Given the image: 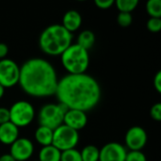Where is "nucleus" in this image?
<instances>
[{
	"label": "nucleus",
	"instance_id": "1",
	"mask_svg": "<svg viewBox=\"0 0 161 161\" xmlns=\"http://www.w3.org/2000/svg\"><path fill=\"white\" fill-rule=\"evenodd\" d=\"M56 95L60 104L69 109L88 111L101 99V87L90 75H66L58 82Z\"/></svg>",
	"mask_w": 161,
	"mask_h": 161
},
{
	"label": "nucleus",
	"instance_id": "2",
	"mask_svg": "<svg viewBox=\"0 0 161 161\" xmlns=\"http://www.w3.org/2000/svg\"><path fill=\"white\" fill-rule=\"evenodd\" d=\"M58 82L55 68L43 58H30L20 67L18 83L30 96L46 97L56 94Z\"/></svg>",
	"mask_w": 161,
	"mask_h": 161
},
{
	"label": "nucleus",
	"instance_id": "3",
	"mask_svg": "<svg viewBox=\"0 0 161 161\" xmlns=\"http://www.w3.org/2000/svg\"><path fill=\"white\" fill-rule=\"evenodd\" d=\"M73 35L62 25L55 24L42 30L39 38L42 51L49 56H60L71 44Z\"/></svg>",
	"mask_w": 161,
	"mask_h": 161
},
{
	"label": "nucleus",
	"instance_id": "4",
	"mask_svg": "<svg viewBox=\"0 0 161 161\" xmlns=\"http://www.w3.org/2000/svg\"><path fill=\"white\" fill-rule=\"evenodd\" d=\"M61 63L70 75L85 74L90 64L88 50L77 43L71 44L61 55Z\"/></svg>",
	"mask_w": 161,
	"mask_h": 161
},
{
	"label": "nucleus",
	"instance_id": "5",
	"mask_svg": "<svg viewBox=\"0 0 161 161\" xmlns=\"http://www.w3.org/2000/svg\"><path fill=\"white\" fill-rule=\"evenodd\" d=\"M68 109L69 108L67 107L60 103H49L43 105L39 110L38 114L40 125L46 126L52 130H55L57 127L63 124V117Z\"/></svg>",
	"mask_w": 161,
	"mask_h": 161
},
{
	"label": "nucleus",
	"instance_id": "6",
	"mask_svg": "<svg viewBox=\"0 0 161 161\" xmlns=\"http://www.w3.org/2000/svg\"><path fill=\"white\" fill-rule=\"evenodd\" d=\"M8 110L9 122L15 125L18 128L28 125L35 117V109L27 101H17Z\"/></svg>",
	"mask_w": 161,
	"mask_h": 161
},
{
	"label": "nucleus",
	"instance_id": "7",
	"mask_svg": "<svg viewBox=\"0 0 161 161\" xmlns=\"http://www.w3.org/2000/svg\"><path fill=\"white\" fill-rule=\"evenodd\" d=\"M79 142V134L77 131L61 125L57 127L53 132L52 145L58 149L60 152L74 149Z\"/></svg>",
	"mask_w": 161,
	"mask_h": 161
},
{
	"label": "nucleus",
	"instance_id": "8",
	"mask_svg": "<svg viewBox=\"0 0 161 161\" xmlns=\"http://www.w3.org/2000/svg\"><path fill=\"white\" fill-rule=\"evenodd\" d=\"M20 77V67L9 58L0 59V85L10 88L18 84Z\"/></svg>",
	"mask_w": 161,
	"mask_h": 161
},
{
	"label": "nucleus",
	"instance_id": "9",
	"mask_svg": "<svg viewBox=\"0 0 161 161\" xmlns=\"http://www.w3.org/2000/svg\"><path fill=\"white\" fill-rule=\"evenodd\" d=\"M126 148L119 142H108L99 150L98 161H125Z\"/></svg>",
	"mask_w": 161,
	"mask_h": 161
},
{
	"label": "nucleus",
	"instance_id": "10",
	"mask_svg": "<svg viewBox=\"0 0 161 161\" xmlns=\"http://www.w3.org/2000/svg\"><path fill=\"white\" fill-rule=\"evenodd\" d=\"M34 152L32 142L26 138H18L10 145L9 155L15 161H25L29 159Z\"/></svg>",
	"mask_w": 161,
	"mask_h": 161
},
{
	"label": "nucleus",
	"instance_id": "11",
	"mask_svg": "<svg viewBox=\"0 0 161 161\" xmlns=\"http://www.w3.org/2000/svg\"><path fill=\"white\" fill-rule=\"evenodd\" d=\"M125 140L130 151H141L147 143V133L141 126H132L127 130Z\"/></svg>",
	"mask_w": 161,
	"mask_h": 161
},
{
	"label": "nucleus",
	"instance_id": "12",
	"mask_svg": "<svg viewBox=\"0 0 161 161\" xmlns=\"http://www.w3.org/2000/svg\"><path fill=\"white\" fill-rule=\"evenodd\" d=\"M88 123V117L85 111L78 110V109H68L63 117V125H67L68 127L79 131L83 129Z\"/></svg>",
	"mask_w": 161,
	"mask_h": 161
},
{
	"label": "nucleus",
	"instance_id": "13",
	"mask_svg": "<svg viewBox=\"0 0 161 161\" xmlns=\"http://www.w3.org/2000/svg\"><path fill=\"white\" fill-rule=\"evenodd\" d=\"M19 138V128L11 122L0 125V142L11 145Z\"/></svg>",
	"mask_w": 161,
	"mask_h": 161
},
{
	"label": "nucleus",
	"instance_id": "14",
	"mask_svg": "<svg viewBox=\"0 0 161 161\" xmlns=\"http://www.w3.org/2000/svg\"><path fill=\"white\" fill-rule=\"evenodd\" d=\"M82 24V17L80 13L75 9H70L63 15L62 26L70 33L76 31Z\"/></svg>",
	"mask_w": 161,
	"mask_h": 161
},
{
	"label": "nucleus",
	"instance_id": "15",
	"mask_svg": "<svg viewBox=\"0 0 161 161\" xmlns=\"http://www.w3.org/2000/svg\"><path fill=\"white\" fill-rule=\"evenodd\" d=\"M53 132L54 130L46 126L39 125V127L35 131V140L42 147L51 145L53 141Z\"/></svg>",
	"mask_w": 161,
	"mask_h": 161
},
{
	"label": "nucleus",
	"instance_id": "16",
	"mask_svg": "<svg viewBox=\"0 0 161 161\" xmlns=\"http://www.w3.org/2000/svg\"><path fill=\"white\" fill-rule=\"evenodd\" d=\"M61 152L55 146H43L39 153V161H60Z\"/></svg>",
	"mask_w": 161,
	"mask_h": 161
},
{
	"label": "nucleus",
	"instance_id": "17",
	"mask_svg": "<svg viewBox=\"0 0 161 161\" xmlns=\"http://www.w3.org/2000/svg\"><path fill=\"white\" fill-rule=\"evenodd\" d=\"M95 42V35L92 30H83L79 33L77 38V44L82 48L89 50Z\"/></svg>",
	"mask_w": 161,
	"mask_h": 161
},
{
	"label": "nucleus",
	"instance_id": "18",
	"mask_svg": "<svg viewBox=\"0 0 161 161\" xmlns=\"http://www.w3.org/2000/svg\"><path fill=\"white\" fill-rule=\"evenodd\" d=\"M82 161L99 160V149L94 145H87L80 152Z\"/></svg>",
	"mask_w": 161,
	"mask_h": 161
},
{
	"label": "nucleus",
	"instance_id": "19",
	"mask_svg": "<svg viewBox=\"0 0 161 161\" xmlns=\"http://www.w3.org/2000/svg\"><path fill=\"white\" fill-rule=\"evenodd\" d=\"M114 4H116L120 12L131 13V11H133L137 8L139 1L138 0H117Z\"/></svg>",
	"mask_w": 161,
	"mask_h": 161
},
{
	"label": "nucleus",
	"instance_id": "20",
	"mask_svg": "<svg viewBox=\"0 0 161 161\" xmlns=\"http://www.w3.org/2000/svg\"><path fill=\"white\" fill-rule=\"evenodd\" d=\"M146 9L151 17L161 18L160 0H149L146 4Z\"/></svg>",
	"mask_w": 161,
	"mask_h": 161
},
{
	"label": "nucleus",
	"instance_id": "21",
	"mask_svg": "<svg viewBox=\"0 0 161 161\" xmlns=\"http://www.w3.org/2000/svg\"><path fill=\"white\" fill-rule=\"evenodd\" d=\"M60 161H82L80 152L75 148L63 151L60 155Z\"/></svg>",
	"mask_w": 161,
	"mask_h": 161
},
{
	"label": "nucleus",
	"instance_id": "22",
	"mask_svg": "<svg viewBox=\"0 0 161 161\" xmlns=\"http://www.w3.org/2000/svg\"><path fill=\"white\" fill-rule=\"evenodd\" d=\"M132 21H133V17L131 13L128 12H119L117 16V22L123 27L129 26L132 24Z\"/></svg>",
	"mask_w": 161,
	"mask_h": 161
},
{
	"label": "nucleus",
	"instance_id": "23",
	"mask_svg": "<svg viewBox=\"0 0 161 161\" xmlns=\"http://www.w3.org/2000/svg\"><path fill=\"white\" fill-rule=\"evenodd\" d=\"M125 161H147V159L142 151H130L126 154Z\"/></svg>",
	"mask_w": 161,
	"mask_h": 161
},
{
	"label": "nucleus",
	"instance_id": "24",
	"mask_svg": "<svg viewBox=\"0 0 161 161\" xmlns=\"http://www.w3.org/2000/svg\"><path fill=\"white\" fill-rule=\"evenodd\" d=\"M147 27L151 32L158 33L161 30V18L151 17L147 22Z\"/></svg>",
	"mask_w": 161,
	"mask_h": 161
},
{
	"label": "nucleus",
	"instance_id": "25",
	"mask_svg": "<svg viewBox=\"0 0 161 161\" xmlns=\"http://www.w3.org/2000/svg\"><path fill=\"white\" fill-rule=\"evenodd\" d=\"M150 115L152 119L157 122L161 121V103H156L152 106L150 109Z\"/></svg>",
	"mask_w": 161,
	"mask_h": 161
},
{
	"label": "nucleus",
	"instance_id": "26",
	"mask_svg": "<svg viewBox=\"0 0 161 161\" xmlns=\"http://www.w3.org/2000/svg\"><path fill=\"white\" fill-rule=\"evenodd\" d=\"M114 0H95V5L102 9H108L114 5Z\"/></svg>",
	"mask_w": 161,
	"mask_h": 161
},
{
	"label": "nucleus",
	"instance_id": "27",
	"mask_svg": "<svg viewBox=\"0 0 161 161\" xmlns=\"http://www.w3.org/2000/svg\"><path fill=\"white\" fill-rule=\"evenodd\" d=\"M9 122V110L6 108H0V125Z\"/></svg>",
	"mask_w": 161,
	"mask_h": 161
},
{
	"label": "nucleus",
	"instance_id": "28",
	"mask_svg": "<svg viewBox=\"0 0 161 161\" xmlns=\"http://www.w3.org/2000/svg\"><path fill=\"white\" fill-rule=\"evenodd\" d=\"M154 87L158 92H161V72L158 71L154 77Z\"/></svg>",
	"mask_w": 161,
	"mask_h": 161
},
{
	"label": "nucleus",
	"instance_id": "29",
	"mask_svg": "<svg viewBox=\"0 0 161 161\" xmlns=\"http://www.w3.org/2000/svg\"><path fill=\"white\" fill-rule=\"evenodd\" d=\"M8 47L6 43L0 42V59L6 58V56L8 55Z\"/></svg>",
	"mask_w": 161,
	"mask_h": 161
},
{
	"label": "nucleus",
	"instance_id": "30",
	"mask_svg": "<svg viewBox=\"0 0 161 161\" xmlns=\"http://www.w3.org/2000/svg\"><path fill=\"white\" fill-rule=\"evenodd\" d=\"M0 161H15V159L9 154H5L0 157Z\"/></svg>",
	"mask_w": 161,
	"mask_h": 161
},
{
	"label": "nucleus",
	"instance_id": "31",
	"mask_svg": "<svg viewBox=\"0 0 161 161\" xmlns=\"http://www.w3.org/2000/svg\"><path fill=\"white\" fill-rule=\"evenodd\" d=\"M4 93H5V88L2 85H0V99L4 96Z\"/></svg>",
	"mask_w": 161,
	"mask_h": 161
},
{
	"label": "nucleus",
	"instance_id": "32",
	"mask_svg": "<svg viewBox=\"0 0 161 161\" xmlns=\"http://www.w3.org/2000/svg\"><path fill=\"white\" fill-rule=\"evenodd\" d=\"M37 161H39V160H37Z\"/></svg>",
	"mask_w": 161,
	"mask_h": 161
}]
</instances>
